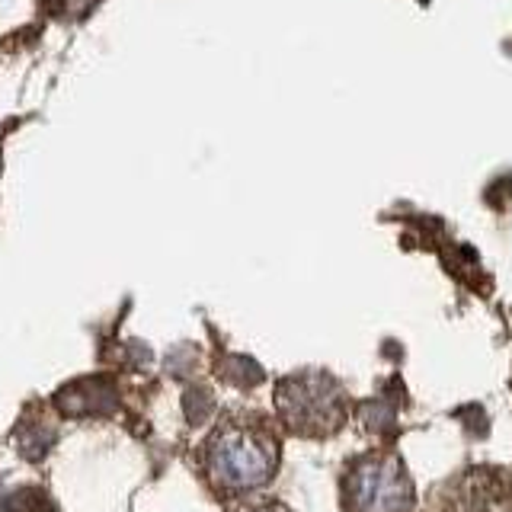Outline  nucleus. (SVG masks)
<instances>
[{
    "mask_svg": "<svg viewBox=\"0 0 512 512\" xmlns=\"http://www.w3.org/2000/svg\"><path fill=\"white\" fill-rule=\"evenodd\" d=\"M224 378L234 381V384H256L263 378V372H260V365H253L250 359L231 356L228 362H224Z\"/></svg>",
    "mask_w": 512,
    "mask_h": 512,
    "instance_id": "nucleus-7",
    "label": "nucleus"
},
{
    "mask_svg": "<svg viewBox=\"0 0 512 512\" xmlns=\"http://www.w3.org/2000/svg\"><path fill=\"white\" fill-rule=\"evenodd\" d=\"M250 512H285V509H272V506H266V509H250Z\"/></svg>",
    "mask_w": 512,
    "mask_h": 512,
    "instance_id": "nucleus-8",
    "label": "nucleus"
},
{
    "mask_svg": "<svg viewBox=\"0 0 512 512\" xmlns=\"http://www.w3.org/2000/svg\"><path fill=\"white\" fill-rule=\"evenodd\" d=\"M512 477L500 468H471L448 490L445 512H509Z\"/></svg>",
    "mask_w": 512,
    "mask_h": 512,
    "instance_id": "nucleus-4",
    "label": "nucleus"
},
{
    "mask_svg": "<svg viewBox=\"0 0 512 512\" xmlns=\"http://www.w3.org/2000/svg\"><path fill=\"white\" fill-rule=\"evenodd\" d=\"M276 458V442L266 432L250 426H224L208 442L205 471L221 493H247L263 487L276 474Z\"/></svg>",
    "mask_w": 512,
    "mask_h": 512,
    "instance_id": "nucleus-1",
    "label": "nucleus"
},
{
    "mask_svg": "<svg viewBox=\"0 0 512 512\" xmlns=\"http://www.w3.org/2000/svg\"><path fill=\"white\" fill-rule=\"evenodd\" d=\"M279 416L292 432L301 436H330L346 423V394L324 372H301L279 384L276 394Z\"/></svg>",
    "mask_w": 512,
    "mask_h": 512,
    "instance_id": "nucleus-2",
    "label": "nucleus"
},
{
    "mask_svg": "<svg viewBox=\"0 0 512 512\" xmlns=\"http://www.w3.org/2000/svg\"><path fill=\"white\" fill-rule=\"evenodd\" d=\"M55 404L71 413V416H80V413H109L112 407H116V391H112L109 381H77L71 384V388H64Z\"/></svg>",
    "mask_w": 512,
    "mask_h": 512,
    "instance_id": "nucleus-5",
    "label": "nucleus"
},
{
    "mask_svg": "<svg viewBox=\"0 0 512 512\" xmlns=\"http://www.w3.org/2000/svg\"><path fill=\"white\" fill-rule=\"evenodd\" d=\"M4 512H55L39 490H20L4 500Z\"/></svg>",
    "mask_w": 512,
    "mask_h": 512,
    "instance_id": "nucleus-6",
    "label": "nucleus"
},
{
    "mask_svg": "<svg viewBox=\"0 0 512 512\" xmlns=\"http://www.w3.org/2000/svg\"><path fill=\"white\" fill-rule=\"evenodd\" d=\"M346 512H410L413 480L394 455H368L343 480Z\"/></svg>",
    "mask_w": 512,
    "mask_h": 512,
    "instance_id": "nucleus-3",
    "label": "nucleus"
}]
</instances>
